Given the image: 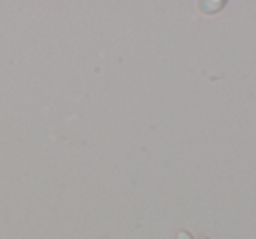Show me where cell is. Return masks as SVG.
<instances>
[{"label": "cell", "instance_id": "2", "mask_svg": "<svg viewBox=\"0 0 256 239\" xmlns=\"http://www.w3.org/2000/svg\"><path fill=\"white\" fill-rule=\"evenodd\" d=\"M198 239H209V237H207V235H200Z\"/></svg>", "mask_w": 256, "mask_h": 239}, {"label": "cell", "instance_id": "1", "mask_svg": "<svg viewBox=\"0 0 256 239\" xmlns=\"http://www.w3.org/2000/svg\"><path fill=\"white\" fill-rule=\"evenodd\" d=\"M174 239H193V235L190 234L188 230H179L178 234H176Z\"/></svg>", "mask_w": 256, "mask_h": 239}]
</instances>
